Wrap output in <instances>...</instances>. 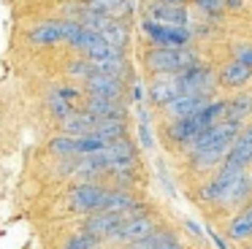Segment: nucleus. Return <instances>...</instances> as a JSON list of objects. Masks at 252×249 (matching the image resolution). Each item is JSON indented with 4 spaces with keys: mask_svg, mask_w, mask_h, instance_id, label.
Instances as JSON below:
<instances>
[{
    "mask_svg": "<svg viewBox=\"0 0 252 249\" xmlns=\"http://www.w3.org/2000/svg\"><path fill=\"white\" fill-rule=\"evenodd\" d=\"M201 62L198 52L192 46H182V49H168V46H149L144 52V65L152 76L158 73H182L190 65Z\"/></svg>",
    "mask_w": 252,
    "mask_h": 249,
    "instance_id": "1",
    "label": "nucleus"
},
{
    "mask_svg": "<svg viewBox=\"0 0 252 249\" xmlns=\"http://www.w3.org/2000/svg\"><path fill=\"white\" fill-rule=\"evenodd\" d=\"M179 76V87L182 95H201V97H214L217 95V76L214 68L206 62H195L187 70H182Z\"/></svg>",
    "mask_w": 252,
    "mask_h": 249,
    "instance_id": "2",
    "label": "nucleus"
},
{
    "mask_svg": "<svg viewBox=\"0 0 252 249\" xmlns=\"http://www.w3.org/2000/svg\"><path fill=\"white\" fill-rule=\"evenodd\" d=\"M141 32L152 46H168V49H182L192 43V30L190 27H176V25H160V22H141Z\"/></svg>",
    "mask_w": 252,
    "mask_h": 249,
    "instance_id": "3",
    "label": "nucleus"
},
{
    "mask_svg": "<svg viewBox=\"0 0 252 249\" xmlns=\"http://www.w3.org/2000/svg\"><path fill=\"white\" fill-rule=\"evenodd\" d=\"M106 189H109V184H103V182H79L68 192V206H71V211L84 214V217L95 214V211L103 209Z\"/></svg>",
    "mask_w": 252,
    "mask_h": 249,
    "instance_id": "4",
    "label": "nucleus"
},
{
    "mask_svg": "<svg viewBox=\"0 0 252 249\" xmlns=\"http://www.w3.org/2000/svg\"><path fill=\"white\" fill-rule=\"evenodd\" d=\"M141 206H144V203L133 206L130 211H95V214H87V217L82 219V230L98 236L100 241H111V238L117 236V230L122 227V222H125L130 214H136Z\"/></svg>",
    "mask_w": 252,
    "mask_h": 249,
    "instance_id": "5",
    "label": "nucleus"
},
{
    "mask_svg": "<svg viewBox=\"0 0 252 249\" xmlns=\"http://www.w3.org/2000/svg\"><path fill=\"white\" fill-rule=\"evenodd\" d=\"M158 227H160L158 217H155L147 206H141L136 214H130L125 222H122V227L117 230V236L111 238V241L120 244V247H127V244H133V241H138V238L149 236V233L158 230Z\"/></svg>",
    "mask_w": 252,
    "mask_h": 249,
    "instance_id": "6",
    "label": "nucleus"
},
{
    "mask_svg": "<svg viewBox=\"0 0 252 249\" xmlns=\"http://www.w3.org/2000/svg\"><path fill=\"white\" fill-rule=\"evenodd\" d=\"M201 130H203V122L198 119V114H192V117H182V119H168L163 127V138L168 146H174L179 152H187Z\"/></svg>",
    "mask_w": 252,
    "mask_h": 249,
    "instance_id": "7",
    "label": "nucleus"
},
{
    "mask_svg": "<svg viewBox=\"0 0 252 249\" xmlns=\"http://www.w3.org/2000/svg\"><path fill=\"white\" fill-rule=\"evenodd\" d=\"M214 76H217V90H222V92H239V90L252 87V68L241 65L239 60H233V57L225 60V62L214 70Z\"/></svg>",
    "mask_w": 252,
    "mask_h": 249,
    "instance_id": "8",
    "label": "nucleus"
},
{
    "mask_svg": "<svg viewBox=\"0 0 252 249\" xmlns=\"http://www.w3.org/2000/svg\"><path fill=\"white\" fill-rule=\"evenodd\" d=\"M144 19L160 22V25L190 27L192 14H190V5H165V3H158V0H147L144 3Z\"/></svg>",
    "mask_w": 252,
    "mask_h": 249,
    "instance_id": "9",
    "label": "nucleus"
},
{
    "mask_svg": "<svg viewBox=\"0 0 252 249\" xmlns=\"http://www.w3.org/2000/svg\"><path fill=\"white\" fill-rule=\"evenodd\" d=\"M179 95H182V87H179V76L176 73H158V76H152L149 84H147V97L155 108L168 106V103Z\"/></svg>",
    "mask_w": 252,
    "mask_h": 249,
    "instance_id": "10",
    "label": "nucleus"
},
{
    "mask_svg": "<svg viewBox=\"0 0 252 249\" xmlns=\"http://www.w3.org/2000/svg\"><path fill=\"white\" fill-rule=\"evenodd\" d=\"M82 111L95 119H127V106L120 97H98L87 95L82 103Z\"/></svg>",
    "mask_w": 252,
    "mask_h": 249,
    "instance_id": "11",
    "label": "nucleus"
},
{
    "mask_svg": "<svg viewBox=\"0 0 252 249\" xmlns=\"http://www.w3.org/2000/svg\"><path fill=\"white\" fill-rule=\"evenodd\" d=\"M84 92L87 95H98V97H120L125 95V79L117 76H103V73H90L84 79Z\"/></svg>",
    "mask_w": 252,
    "mask_h": 249,
    "instance_id": "12",
    "label": "nucleus"
},
{
    "mask_svg": "<svg viewBox=\"0 0 252 249\" xmlns=\"http://www.w3.org/2000/svg\"><path fill=\"white\" fill-rule=\"evenodd\" d=\"M225 236L236 244L252 241V200L247 206H241V209L225 222Z\"/></svg>",
    "mask_w": 252,
    "mask_h": 249,
    "instance_id": "13",
    "label": "nucleus"
},
{
    "mask_svg": "<svg viewBox=\"0 0 252 249\" xmlns=\"http://www.w3.org/2000/svg\"><path fill=\"white\" fill-rule=\"evenodd\" d=\"M225 165H236L244 168V171H252V135L241 127V133L233 138V144L228 146V155H225Z\"/></svg>",
    "mask_w": 252,
    "mask_h": 249,
    "instance_id": "14",
    "label": "nucleus"
},
{
    "mask_svg": "<svg viewBox=\"0 0 252 249\" xmlns=\"http://www.w3.org/2000/svg\"><path fill=\"white\" fill-rule=\"evenodd\" d=\"M209 100H212V97H201V95H179V97H174V100H171L168 106L160 108V111L165 114V119H182V117H192V114H198Z\"/></svg>",
    "mask_w": 252,
    "mask_h": 249,
    "instance_id": "15",
    "label": "nucleus"
},
{
    "mask_svg": "<svg viewBox=\"0 0 252 249\" xmlns=\"http://www.w3.org/2000/svg\"><path fill=\"white\" fill-rule=\"evenodd\" d=\"M174 247H182L179 236H176L171 227H163V225H160L158 230H152L149 236L138 238V241L127 244V247H122V249H174Z\"/></svg>",
    "mask_w": 252,
    "mask_h": 249,
    "instance_id": "16",
    "label": "nucleus"
},
{
    "mask_svg": "<svg viewBox=\"0 0 252 249\" xmlns=\"http://www.w3.org/2000/svg\"><path fill=\"white\" fill-rule=\"evenodd\" d=\"M250 117H252V90L250 87L233 92L230 97H225V117L222 119L244 124V119H250Z\"/></svg>",
    "mask_w": 252,
    "mask_h": 249,
    "instance_id": "17",
    "label": "nucleus"
},
{
    "mask_svg": "<svg viewBox=\"0 0 252 249\" xmlns=\"http://www.w3.org/2000/svg\"><path fill=\"white\" fill-rule=\"evenodd\" d=\"M28 41L38 43V46H49V43H60L63 41V25L60 19H44L38 25H33L28 30Z\"/></svg>",
    "mask_w": 252,
    "mask_h": 249,
    "instance_id": "18",
    "label": "nucleus"
},
{
    "mask_svg": "<svg viewBox=\"0 0 252 249\" xmlns=\"http://www.w3.org/2000/svg\"><path fill=\"white\" fill-rule=\"evenodd\" d=\"M93 127H95V117L84 114L82 108H73V111L60 122L63 135H73V138H82V135H93Z\"/></svg>",
    "mask_w": 252,
    "mask_h": 249,
    "instance_id": "19",
    "label": "nucleus"
},
{
    "mask_svg": "<svg viewBox=\"0 0 252 249\" xmlns=\"http://www.w3.org/2000/svg\"><path fill=\"white\" fill-rule=\"evenodd\" d=\"M100 38H103V41L109 43L111 49H117V52H125L127 43H130V27H127V22L109 19V25L100 30Z\"/></svg>",
    "mask_w": 252,
    "mask_h": 249,
    "instance_id": "20",
    "label": "nucleus"
},
{
    "mask_svg": "<svg viewBox=\"0 0 252 249\" xmlns=\"http://www.w3.org/2000/svg\"><path fill=\"white\" fill-rule=\"evenodd\" d=\"M93 135H98L100 141H117L127 135V119H95Z\"/></svg>",
    "mask_w": 252,
    "mask_h": 249,
    "instance_id": "21",
    "label": "nucleus"
},
{
    "mask_svg": "<svg viewBox=\"0 0 252 249\" xmlns=\"http://www.w3.org/2000/svg\"><path fill=\"white\" fill-rule=\"evenodd\" d=\"M190 5L203 16V19H209V22L222 19V16L228 14V8H225V0H190Z\"/></svg>",
    "mask_w": 252,
    "mask_h": 249,
    "instance_id": "22",
    "label": "nucleus"
},
{
    "mask_svg": "<svg viewBox=\"0 0 252 249\" xmlns=\"http://www.w3.org/2000/svg\"><path fill=\"white\" fill-rule=\"evenodd\" d=\"M100 238L98 236H93V233H84V230H76V233H71V236L63 241V247L60 249H100Z\"/></svg>",
    "mask_w": 252,
    "mask_h": 249,
    "instance_id": "23",
    "label": "nucleus"
},
{
    "mask_svg": "<svg viewBox=\"0 0 252 249\" xmlns=\"http://www.w3.org/2000/svg\"><path fill=\"white\" fill-rule=\"evenodd\" d=\"M138 117H141V122H138V144H141V149H155V135H152V127H149V114L144 106H138Z\"/></svg>",
    "mask_w": 252,
    "mask_h": 249,
    "instance_id": "24",
    "label": "nucleus"
},
{
    "mask_svg": "<svg viewBox=\"0 0 252 249\" xmlns=\"http://www.w3.org/2000/svg\"><path fill=\"white\" fill-rule=\"evenodd\" d=\"M46 108L52 111V117H55L57 122H63V119H65L76 106H73V103H68V100H63V97L57 95V92H52V95L46 97Z\"/></svg>",
    "mask_w": 252,
    "mask_h": 249,
    "instance_id": "25",
    "label": "nucleus"
},
{
    "mask_svg": "<svg viewBox=\"0 0 252 249\" xmlns=\"http://www.w3.org/2000/svg\"><path fill=\"white\" fill-rule=\"evenodd\" d=\"M230 57L239 60L247 68H252V41H236L233 46H230Z\"/></svg>",
    "mask_w": 252,
    "mask_h": 249,
    "instance_id": "26",
    "label": "nucleus"
},
{
    "mask_svg": "<svg viewBox=\"0 0 252 249\" xmlns=\"http://www.w3.org/2000/svg\"><path fill=\"white\" fill-rule=\"evenodd\" d=\"M68 73H71L73 79H87V76L93 73V65H90L87 57H79V60H73V62L68 65Z\"/></svg>",
    "mask_w": 252,
    "mask_h": 249,
    "instance_id": "27",
    "label": "nucleus"
},
{
    "mask_svg": "<svg viewBox=\"0 0 252 249\" xmlns=\"http://www.w3.org/2000/svg\"><path fill=\"white\" fill-rule=\"evenodd\" d=\"M57 95L63 97V100H68V103H73V100H79V90L76 87H57Z\"/></svg>",
    "mask_w": 252,
    "mask_h": 249,
    "instance_id": "28",
    "label": "nucleus"
},
{
    "mask_svg": "<svg viewBox=\"0 0 252 249\" xmlns=\"http://www.w3.org/2000/svg\"><path fill=\"white\" fill-rule=\"evenodd\" d=\"M133 100H136L138 106L144 103V87H141V81H138V84H133Z\"/></svg>",
    "mask_w": 252,
    "mask_h": 249,
    "instance_id": "29",
    "label": "nucleus"
},
{
    "mask_svg": "<svg viewBox=\"0 0 252 249\" xmlns=\"http://www.w3.org/2000/svg\"><path fill=\"white\" fill-rule=\"evenodd\" d=\"M209 238H212V241L217 244L220 249H228V244H225V241H222V238H220V236H217V233H214V230H209Z\"/></svg>",
    "mask_w": 252,
    "mask_h": 249,
    "instance_id": "30",
    "label": "nucleus"
},
{
    "mask_svg": "<svg viewBox=\"0 0 252 249\" xmlns=\"http://www.w3.org/2000/svg\"><path fill=\"white\" fill-rule=\"evenodd\" d=\"M158 3H165V5H190V0H158Z\"/></svg>",
    "mask_w": 252,
    "mask_h": 249,
    "instance_id": "31",
    "label": "nucleus"
},
{
    "mask_svg": "<svg viewBox=\"0 0 252 249\" xmlns=\"http://www.w3.org/2000/svg\"><path fill=\"white\" fill-rule=\"evenodd\" d=\"M244 130H247V133L252 135V122H247V124H244Z\"/></svg>",
    "mask_w": 252,
    "mask_h": 249,
    "instance_id": "32",
    "label": "nucleus"
},
{
    "mask_svg": "<svg viewBox=\"0 0 252 249\" xmlns=\"http://www.w3.org/2000/svg\"><path fill=\"white\" fill-rule=\"evenodd\" d=\"M84 3H87V5H90V3H98V0H84Z\"/></svg>",
    "mask_w": 252,
    "mask_h": 249,
    "instance_id": "33",
    "label": "nucleus"
}]
</instances>
